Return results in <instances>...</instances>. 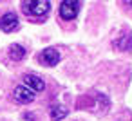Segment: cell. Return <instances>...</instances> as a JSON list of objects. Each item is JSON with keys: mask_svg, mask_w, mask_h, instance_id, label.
Segmentation results:
<instances>
[{"mask_svg": "<svg viewBox=\"0 0 132 121\" xmlns=\"http://www.w3.org/2000/svg\"><path fill=\"white\" fill-rule=\"evenodd\" d=\"M15 29H18V16L15 13H6L2 18H0V31L13 33Z\"/></svg>", "mask_w": 132, "mask_h": 121, "instance_id": "cell-5", "label": "cell"}, {"mask_svg": "<svg viewBox=\"0 0 132 121\" xmlns=\"http://www.w3.org/2000/svg\"><path fill=\"white\" fill-rule=\"evenodd\" d=\"M35 92L31 90V89H27L26 85H18V87H15V90H13V99L16 101V103H22V105H27V103H31V101H35Z\"/></svg>", "mask_w": 132, "mask_h": 121, "instance_id": "cell-4", "label": "cell"}, {"mask_svg": "<svg viewBox=\"0 0 132 121\" xmlns=\"http://www.w3.org/2000/svg\"><path fill=\"white\" fill-rule=\"evenodd\" d=\"M22 9H24L26 15L44 16L51 9V2H49V0H24V2H22Z\"/></svg>", "mask_w": 132, "mask_h": 121, "instance_id": "cell-1", "label": "cell"}, {"mask_svg": "<svg viewBox=\"0 0 132 121\" xmlns=\"http://www.w3.org/2000/svg\"><path fill=\"white\" fill-rule=\"evenodd\" d=\"M123 4H125L127 7H132V0H123Z\"/></svg>", "mask_w": 132, "mask_h": 121, "instance_id": "cell-11", "label": "cell"}, {"mask_svg": "<svg viewBox=\"0 0 132 121\" xmlns=\"http://www.w3.org/2000/svg\"><path fill=\"white\" fill-rule=\"evenodd\" d=\"M22 80H24V85L27 89H31L33 92H42L45 89V81L40 76H36V74H26Z\"/></svg>", "mask_w": 132, "mask_h": 121, "instance_id": "cell-6", "label": "cell"}, {"mask_svg": "<svg viewBox=\"0 0 132 121\" xmlns=\"http://www.w3.org/2000/svg\"><path fill=\"white\" fill-rule=\"evenodd\" d=\"M9 58L15 60V62L24 60V58H26V49H24L20 44H13V45L9 47Z\"/></svg>", "mask_w": 132, "mask_h": 121, "instance_id": "cell-8", "label": "cell"}, {"mask_svg": "<svg viewBox=\"0 0 132 121\" xmlns=\"http://www.w3.org/2000/svg\"><path fill=\"white\" fill-rule=\"evenodd\" d=\"M60 51L58 49H54V47H47V49H44L42 53H40V56H38V62L42 63V65H45V67H54V65H58L60 63Z\"/></svg>", "mask_w": 132, "mask_h": 121, "instance_id": "cell-3", "label": "cell"}, {"mask_svg": "<svg viewBox=\"0 0 132 121\" xmlns=\"http://www.w3.org/2000/svg\"><path fill=\"white\" fill-rule=\"evenodd\" d=\"M114 47H118L119 51H130V49H132V34H128V33L121 34V36L114 42Z\"/></svg>", "mask_w": 132, "mask_h": 121, "instance_id": "cell-7", "label": "cell"}, {"mask_svg": "<svg viewBox=\"0 0 132 121\" xmlns=\"http://www.w3.org/2000/svg\"><path fill=\"white\" fill-rule=\"evenodd\" d=\"M24 119H26V121H35V116H31V114H24Z\"/></svg>", "mask_w": 132, "mask_h": 121, "instance_id": "cell-10", "label": "cell"}, {"mask_svg": "<svg viewBox=\"0 0 132 121\" xmlns=\"http://www.w3.org/2000/svg\"><path fill=\"white\" fill-rule=\"evenodd\" d=\"M49 112H51V119L53 121H60V119H63L67 116V108L62 107V105H53Z\"/></svg>", "mask_w": 132, "mask_h": 121, "instance_id": "cell-9", "label": "cell"}, {"mask_svg": "<svg viewBox=\"0 0 132 121\" xmlns=\"http://www.w3.org/2000/svg\"><path fill=\"white\" fill-rule=\"evenodd\" d=\"M78 9H80V0H62L58 11L63 20H74L78 16Z\"/></svg>", "mask_w": 132, "mask_h": 121, "instance_id": "cell-2", "label": "cell"}]
</instances>
